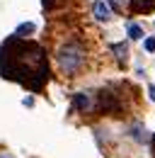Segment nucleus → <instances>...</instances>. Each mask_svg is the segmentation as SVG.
Wrapping results in <instances>:
<instances>
[{
    "instance_id": "nucleus-1",
    "label": "nucleus",
    "mask_w": 155,
    "mask_h": 158,
    "mask_svg": "<svg viewBox=\"0 0 155 158\" xmlns=\"http://www.w3.org/2000/svg\"><path fill=\"white\" fill-rule=\"evenodd\" d=\"M0 76L32 93H41L49 80L46 49L37 41H24L17 34L7 37L0 46Z\"/></svg>"
},
{
    "instance_id": "nucleus-2",
    "label": "nucleus",
    "mask_w": 155,
    "mask_h": 158,
    "mask_svg": "<svg viewBox=\"0 0 155 158\" xmlns=\"http://www.w3.org/2000/svg\"><path fill=\"white\" fill-rule=\"evenodd\" d=\"M85 63V46L80 41H66L58 49V66L66 76H75Z\"/></svg>"
},
{
    "instance_id": "nucleus-3",
    "label": "nucleus",
    "mask_w": 155,
    "mask_h": 158,
    "mask_svg": "<svg viewBox=\"0 0 155 158\" xmlns=\"http://www.w3.org/2000/svg\"><path fill=\"white\" fill-rule=\"evenodd\" d=\"M97 110L99 112H104V114H121L124 112V105H121V100L119 95H114L112 90H99V95H97Z\"/></svg>"
},
{
    "instance_id": "nucleus-4",
    "label": "nucleus",
    "mask_w": 155,
    "mask_h": 158,
    "mask_svg": "<svg viewBox=\"0 0 155 158\" xmlns=\"http://www.w3.org/2000/svg\"><path fill=\"white\" fill-rule=\"evenodd\" d=\"M155 10V0H131V12L133 15H148Z\"/></svg>"
},
{
    "instance_id": "nucleus-5",
    "label": "nucleus",
    "mask_w": 155,
    "mask_h": 158,
    "mask_svg": "<svg viewBox=\"0 0 155 158\" xmlns=\"http://www.w3.org/2000/svg\"><path fill=\"white\" fill-rule=\"evenodd\" d=\"M92 12H95L97 20H109V7H107L104 2H95V5H92Z\"/></svg>"
},
{
    "instance_id": "nucleus-6",
    "label": "nucleus",
    "mask_w": 155,
    "mask_h": 158,
    "mask_svg": "<svg viewBox=\"0 0 155 158\" xmlns=\"http://www.w3.org/2000/svg\"><path fill=\"white\" fill-rule=\"evenodd\" d=\"M75 107H78V110H82V112L90 110V95H87V93H78V95H75Z\"/></svg>"
},
{
    "instance_id": "nucleus-7",
    "label": "nucleus",
    "mask_w": 155,
    "mask_h": 158,
    "mask_svg": "<svg viewBox=\"0 0 155 158\" xmlns=\"http://www.w3.org/2000/svg\"><path fill=\"white\" fill-rule=\"evenodd\" d=\"M112 51L116 54V59H119V61H126V54H129L126 44H114V46H112Z\"/></svg>"
},
{
    "instance_id": "nucleus-8",
    "label": "nucleus",
    "mask_w": 155,
    "mask_h": 158,
    "mask_svg": "<svg viewBox=\"0 0 155 158\" xmlns=\"http://www.w3.org/2000/svg\"><path fill=\"white\" fill-rule=\"evenodd\" d=\"M129 37H131V39H141V37H143V29H141L138 24H129Z\"/></svg>"
},
{
    "instance_id": "nucleus-9",
    "label": "nucleus",
    "mask_w": 155,
    "mask_h": 158,
    "mask_svg": "<svg viewBox=\"0 0 155 158\" xmlns=\"http://www.w3.org/2000/svg\"><path fill=\"white\" fill-rule=\"evenodd\" d=\"M32 32H34V24H29V22H27V24H19L15 34H17V37H22V34H32Z\"/></svg>"
},
{
    "instance_id": "nucleus-10",
    "label": "nucleus",
    "mask_w": 155,
    "mask_h": 158,
    "mask_svg": "<svg viewBox=\"0 0 155 158\" xmlns=\"http://www.w3.org/2000/svg\"><path fill=\"white\" fill-rule=\"evenodd\" d=\"M145 51H155V39H145Z\"/></svg>"
},
{
    "instance_id": "nucleus-11",
    "label": "nucleus",
    "mask_w": 155,
    "mask_h": 158,
    "mask_svg": "<svg viewBox=\"0 0 155 158\" xmlns=\"http://www.w3.org/2000/svg\"><path fill=\"white\" fill-rule=\"evenodd\" d=\"M150 151H153V158H155V134H153V139H150Z\"/></svg>"
},
{
    "instance_id": "nucleus-12",
    "label": "nucleus",
    "mask_w": 155,
    "mask_h": 158,
    "mask_svg": "<svg viewBox=\"0 0 155 158\" xmlns=\"http://www.w3.org/2000/svg\"><path fill=\"white\" fill-rule=\"evenodd\" d=\"M148 93H150V98L155 100V85H150V88H148Z\"/></svg>"
},
{
    "instance_id": "nucleus-13",
    "label": "nucleus",
    "mask_w": 155,
    "mask_h": 158,
    "mask_svg": "<svg viewBox=\"0 0 155 158\" xmlns=\"http://www.w3.org/2000/svg\"><path fill=\"white\" fill-rule=\"evenodd\" d=\"M2 158H7V156H2Z\"/></svg>"
}]
</instances>
